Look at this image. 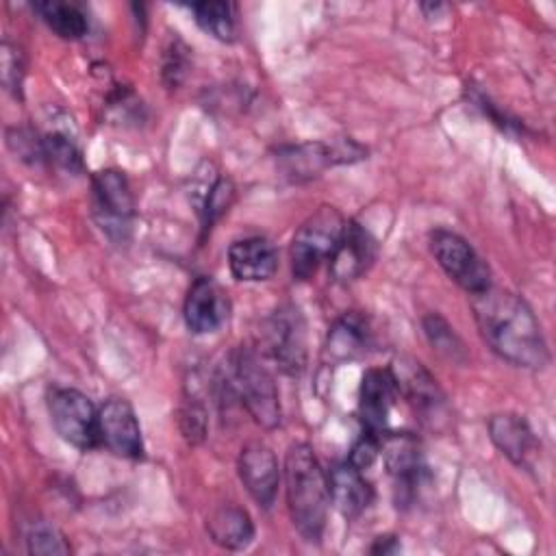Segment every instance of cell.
Masks as SVG:
<instances>
[{
	"label": "cell",
	"mask_w": 556,
	"mask_h": 556,
	"mask_svg": "<svg viewBox=\"0 0 556 556\" xmlns=\"http://www.w3.org/2000/svg\"><path fill=\"white\" fill-rule=\"evenodd\" d=\"M469 298L478 330L500 358L526 369L547 365L549 350L541 324L523 298L493 285Z\"/></svg>",
	"instance_id": "1"
},
{
	"label": "cell",
	"mask_w": 556,
	"mask_h": 556,
	"mask_svg": "<svg viewBox=\"0 0 556 556\" xmlns=\"http://www.w3.org/2000/svg\"><path fill=\"white\" fill-rule=\"evenodd\" d=\"M285 491L295 530L304 541L317 543L326 528L330 491L328 476L308 443H293L287 450Z\"/></svg>",
	"instance_id": "2"
},
{
	"label": "cell",
	"mask_w": 556,
	"mask_h": 556,
	"mask_svg": "<svg viewBox=\"0 0 556 556\" xmlns=\"http://www.w3.org/2000/svg\"><path fill=\"white\" fill-rule=\"evenodd\" d=\"M345 228L343 215L334 206H319L295 230L289 248L293 278L308 280L324 261H330Z\"/></svg>",
	"instance_id": "3"
},
{
	"label": "cell",
	"mask_w": 556,
	"mask_h": 556,
	"mask_svg": "<svg viewBox=\"0 0 556 556\" xmlns=\"http://www.w3.org/2000/svg\"><path fill=\"white\" fill-rule=\"evenodd\" d=\"M232 384L241 404L261 428H276L280 424V397L274 376L254 350L239 348L232 356Z\"/></svg>",
	"instance_id": "4"
},
{
	"label": "cell",
	"mask_w": 556,
	"mask_h": 556,
	"mask_svg": "<svg viewBox=\"0 0 556 556\" xmlns=\"http://www.w3.org/2000/svg\"><path fill=\"white\" fill-rule=\"evenodd\" d=\"M261 352L282 371L295 376L306 365V326L293 304L278 306L261 326Z\"/></svg>",
	"instance_id": "5"
},
{
	"label": "cell",
	"mask_w": 556,
	"mask_h": 556,
	"mask_svg": "<svg viewBox=\"0 0 556 556\" xmlns=\"http://www.w3.org/2000/svg\"><path fill=\"white\" fill-rule=\"evenodd\" d=\"M430 252L441 269L469 295L491 287V269L473 245L458 232L437 228L430 235Z\"/></svg>",
	"instance_id": "6"
},
{
	"label": "cell",
	"mask_w": 556,
	"mask_h": 556,
	"mask_svg": "<svg viewBox=\"0 0 556 556\" xmlns=\"http://www.w3.org/2000/svg\"><path fill=\"white\" fill-rule=\"evenodd\" d=\"M48 413L54 430L70 445L78 450L100 445L98 410L93 402L78 389L54 387L48 395Z\"/></svg>",
	"instance_id": "7"
},
{
	"label": "cell",
	"mask_w": 556,
	"mask_h": 556,
	"mask_svg": "<svg viewBox=\"0 0 556 556\" xmlns=\"http://www.w3.org/2000/svg\"><path fill=\"white\" fill-rule=\"evenodd\" d=\"M93 217L98 226L115 241H124L130 232L135 198L130 182L119 169H102L91 178Z\"/></svg>",
	"instance_id": "8"
},
{
	"label": "cell",
	"mask_w": 556,
	"mask_h": 556,
	"mask_svg": "<svg viewBox=\"0 0 556 556\" xmlns=\"http://www.w3.org/2000/svg\"><path fill=\"white\" fill-rule=\"evenodd\" d=\"M365 156V150L350 139L337 141L332 146L315 141V143H298L285 146L276 152L278 169L291 182H306L319 176L326 167L334 163H352Z\"/></svg>",
	"instance_id": "9"
},
{
	"label": "cell",
	"mask_w": 556,
	"mask_h": 556,
	"mask_svg": "<svg viewBox=\"0 0 556 556\" xmlns=\"http://www.w3.org/2000/svg\"><path fill=\"white\" fill-rule=\"evenodd\" d=\"M389 369L395 378L400 395L410 404L415 415L428 426H439V421H443L447 415V404L430 371L413 356L395 358Z\"/></svg>",
	"instance_id": "10"
},
{
	"label": "cell",
	"mask_w": 556,
	"mask_h": 556,
	"mask_svg": "<svg viewBox=\"0 0 556 556\" xmlns=\"http://www.w3.org/2000/svg\"><path fill=\"white\" fill-rule=\"evenodd\" d=\"M380 454L393 478V493L397 506H408L419 489L424 476L421 443L410 432H382Z\"/></svg>",
	"instance_id": "11"
},
{
	"label": "cell",
	"mask_w": 556,
	"mask_h": 556,
	"mask_svg": "<svg viewBox=\"0 0 556 556\" xmlns=\"http://www.w3.org/2000/svg\"><path fill=\"white\" fill-rule=\"evenodd\" d=\"M100 445L122 458H141L143 439L137 415L124 397H109L98 410Z\"/></svg>",
	"instance_id": "12"
},
{
	"label": "cell",
	"mask_w": 556,
	"mask_h": 556,
	"mask_svg": "<svg viewBox=\"0 0 556 556\" xmlns=\"http://www.w3.org/2000/svg\"><path fill=\"white\" fill-rule=\"evenodd\" d=\"M230 315V302L226 291L211 278L200 276L187 291L185 298V321L195 334L219 330Z\"/></svg>",
	"instance_id": "13"
},
{
	"label": "cell",
	"mask_w": 556,
	"mask_h": 556,
	"mask_svg": "<svg viewBox=\"0 0 556 556\" xmlns=\"http://www.w3.org/2000/svg\"><path fill=\"white\" fill-rule=\"evenodd\" d=\"M237 471H239V478H241L245 491L252 495V500L258 506L269 508L276 500L278 480H280L278 460H276L274 452L261 441L248 443L239 452Z\"/></svg>",
	"instance_id": "14"
},
{
	"label": "cell",
	"mask_w": 556,
	"mask_h": 556,
	"mask_svg": "<svg viewBox=\"0 0 556 556\" xmlns=\"http://www.w3.org/2000/svg\"><path fill=\"white\" fill-rule=\"evenodd\" d=\"M400 397L391 369H367L358 389V415L367 432L382 434L389 424V413Z\"/></svg>",
	"instance_id": "15"
},
{
	"label": "cell",
	"mask_w": 556,
	"mask_h": 556,
	"mask_svg": "<svg viewBox=\"0 0 556 556\" xmlns=\"http://www.w3.org/2000/svg\"><path fill=\"white\" fill-rule=\"evenodd\" d=\"M376 239L356 222H345L343 235L328 261L334 280L348 282L363 276L376 258Z\"/></svg>",
	"instance_id": "16"
},
{
	"label": "cell",
	"mask_w": 556,
	"mask_h": 556,
	"mask_svg": "<svg viewBox=\"0 0 556 556\" xmlns=\"http://www.w3.org/2000/svg\"><path fill=\"white\" fill-rule=\"evenodd\" d=\"M371 343L374 334L367 319L356 311H350L332 324L324 343L321 358L326 365H343L345 361H356L365 356Z\"/></svg>",
	"instance_id": "17"
},
{
	"label": "cell",
	"mask_w": 556,
	"mask_h": 556,
	"mask_svg": "<svg viewBox=\"0 0 556 556\" xmlns=\"http://www.w3.org/2000/svg\"><path fill=\"white\" fill-rule=\"evenodd\" d=\"M228 267L237 280H267L278 269V252L265 237H243L228 248Z\"/></svg>",
	"instance_id": "18"
},
{
	"label": "cell",
	"mask_w": 556,
	"mask_h": 556,
	"mask_svg": "<svg viewBox=\"0 0 556 556\" xmlns=\"http://www.w3.org/2000/svg\"><path fill=\"white\" fill-rule=\"evenodd\" d=\"M489 437L495 447L517 467H530L536 458V437L528 421L515 413H500L489 419Z\"/></svg>",
	"instance_id": "19"
},
{
	"label": "cell",
	"mask_w": 556,
	"mask_h": 556,
	"mask_svg": "<svg viewBox=\"0 0 556 556\" xmlns=\"http://www.w3.org/2000/svg\"><path fill=\"white\" fill-rule=\"evenodd\" d=\"M330 502L345 519L361 517L374 502V489L365 478V471L356 469L350 460L332 467L328 473Z\"/></svg>",
	"instance_id": "20"
},
{
	"label": "cell",
	"mask_w": 556,
	"mask_h": 556,
	"mask_svg": "<svg viewBox=\"0 0 556 556\" xmlns=\"http://www.w3.org/2000/svg\"><path fill=\"white\" fill-rule=\"evenodd\" d=\"M206 532L211 541L224 549H243L254 539L250 515L235 504L215 508L206 519Z\"/></svg>",
	"instance_id": "21"
},
{
	"label": "cell",
	"mask_w": 556,
	"mask_h": 556,
	"mask_svg": "<svg viewBox=\"0 0 556 556\" xmlns=\"http://www.w3.org/2000/svg\"><path fill=\"white\" fill-rule=\"evenodd\" d=\"M35 11L46 22V26L63 39H80L89 30L85 11L74 2L43 0L35 4Z\"/></svg>",
	"instance_id": "22"
},
{
	"label": "cell",
	"mask_w": 556,
	"mask_h": 556,
	"mask_svg": "<svg viewBox=\"0 0 556 556\" xmlns=\"http://www.w3.org/2000/svg\"><path fill=\"white\" fill-rule=\"evenodd\" d=\"M421 328H424V334H426L430 348L439 356H443L445 361H452V363H465V358H467L465 343L454 332V328L447 324L445 317H441L439 313H428L421 319Z\"/></svg>",
	"instance_id": "23"
},
{
	"label": "cell",
	"mask_w": 556,
	"mask_h": 556,
	"mask_svg": "<svg viewBox=\"0 0 556 556\" xmlns=\"http://www.w3.org/2000/svg\"><path fill=\"white\" fill-rule=\"evenodd\" d=\"M195 22L202 30L222 41H232L237 33L235 7L228 2H198L193 4Z\"/></svg>",
	"instance_id": "24"
},
{
	"label": "cell",
	"mask_w": 556,
	"mask_h": 556,
	"mask_svg": "<svg viewBox=\"0 0 556 556\" xmlns=\"http://www.w3.org/2000/svg\"><path fill=\"white\" fill-rule=\"evenodd\" d=\"M43 143V161L67 172V174H80L83 172V156L78 146L63 132L52 130L41 137Z\"/></svg>",
	"instance_id": "25"
},
{
	"label": "cell",
	"mask_w": 556,
	"mask_h": 556,
	"mask_svg": "<svg viewBox=\"0 0 556 556\" xmlns=\"http://www.w3.org/2000/svg\"><path fill=\"white\" fill-rule=\"evenodd\" d=\"M26 545L30 554L52 556V554H70V545L63 534L50 526L48 521H35L26 534Z\"/></svg>",
	"instance_id": "26"
},
{
	"label": "cell",
	"mask_w": 556,
	"mask_h": 556,
	"mask_svg": "<svg viewBox=\"0 0 556 556\" xmlns=\"http://www.w3.org/2000/svg\"><path fill=\"white\" fill-rule=\"evenodd\" d=\"M0 65H2V85L9 93H13L15 98L22 96V83H24V56L20 52L17 46L2 41L0 48Z\"/></svg>",
	"instance_id": "27"
},
{
	"label": "cell",
	"mask_w": 556,
	"mask_h": 556,
	"mask_svg": "<svg viewBox=\"0 0 556 556\" xmlns=\"http://www.w3.org/2000/svg\"><path fill=\"white\" fill-rule=\"evenodd\" d=\"M232 198H235V187L228 178H217L211 185L204 202V228H211V224L228 211V206L232 204Z\"/></svg>",
	"instance_id": "28"
},
{
	"label": "cell",
	"mask_w": 556,
	"mask_h": 556,
	"mask_svg": "<svg viewBox=\"0 0 556 556\" xmlns=\"http://www.w3.org/2000/svg\"><path fill=\"white\" fill-rule=\"evenodd\" d=\"M180 430H182L185 439L191 441V443H198V441L204 439L206 413L193 397L187 400L180 408Z\"/></svg>",
	"instance_id": "29"
},
{
	"label": "cell",
	"mask_w": 556,
	"mask_h": 556,
	"mask_svg": "<svg viewBox=\"0 0 556 556\" xmlns=\"http://www.w3.org/2000/svg\"><path fill=\"white\" fill-rule=\"evenodd\" d=\"M187 74V48L174 39L163 54V80L169 87H178Z\"/></svg>",
	"instance_id": "30"
},
{
	"label": "cell",
	"mask_w": 556,
	"mask_h": 556,
	"mask_svg": "<svg viewBox=\"0 0 556 556\" xmlns=\"http://www.w3.org/2000/svg\"><path fill=\"white\" fill-rule=\"evenodd\" d=\"M378 456H380V434L363 430V434H361V439L354 443V447H352L348 460H350L356 469L365 471V469H369V467L376 463Z\"/></svg>",
	"instance_id": "31"
},
{
	"label": "cell",
	"mask_w": 556,
	"mask_h": 556,
	"mask_svg": "<svg viewBox=\"0 0 556 556\" xmlns=\"http://www.w3.org/2000/svg\"><path fill=\"white\" fill-rule=\"evenodd\" d=\"M400 549V543L395 536H378L376 543L371 545V552L374 554H391V552H397Z\"/></svg>",
	"instance_id": "32"
}]
</instances>
